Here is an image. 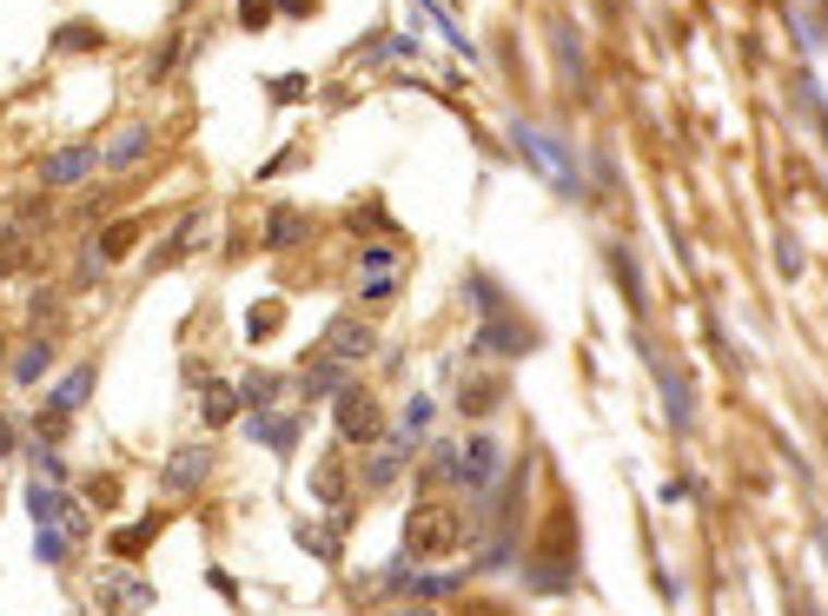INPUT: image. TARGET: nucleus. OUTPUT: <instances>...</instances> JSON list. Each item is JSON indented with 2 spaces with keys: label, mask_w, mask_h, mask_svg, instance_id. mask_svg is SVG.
Wrapping results in <instances>:
<instances>
[{
  "label": "nucleus",
  "mask_w": 828,
  "mask_h": 616,
  "mask_svg": "<svg viewBox=\"0 0 828 616\" xmlns=\"http://www.w3.org/2000/svg\"><path fill=\"white\" fill-rule=\"evenodd\" d=\"M511 146H518V159L537 172L544 186H557L563 200H584V180H576V153H570L557 133H544V126H531V120H511Z\"/></svg>",
  "instance_id": "1"
},
{
  "label": "nucleus",
  "mask_w": 828,
  "mask_h": 616,
  "mask_svg": "<svg viewBox=\"0 0 828 616\" xmlns=\"http://www.w3.org/2000/svg\"><path fill=\"white\" fill-rule=\"evenodd\" d=\"M458 523H464V517H458L451 504H438V497H425L418 510H411V517H404V544H398V551H404L411 564H425V557H451V551H458V538H464V531H458Z\"/></svg>",
  "instance_id": "2"
},
{
  "label": "nucleus",
  "mask_w": 828,
  "mask_h": 616,
  "mask_svg": "<svg viewBox=\"0 0 828 616\" xmlns=\"http://www.w3.org/2000/svg\"><path fill=\"white\" fill-rule=\"evenodd\" d=\"M636 351L649 359V378H656V398H662V411H670V431L677 437H696V391H690V378H683V365L662 351L656 338H636Z\"/></svg>",
  "instance_id": "3"
},
{
  "label": "nucleus",
  "mask_w": 828,
  "mask_h": 616,
  "mask_svg": "<svg viewBox=\"0 0 828 616\" xmlns=\"http://www.w3.org/2000/svg\"><path fill=\"white\" fill-rule=\"evenodd\" d=\"M537 345H544V331H537V325H524V318H518V305H511V312H497V318H484V325H477L471 359H504V365H511V359H531Z\"/></svg>",
  "instance_id": "4"
},
{
  "label": "nucleus",
  "mask_w": 828,
  "mask_h": 616,
  "mask_svg": "<svg viewBox=\"0 0 828 616\" xmlns=\"http://www.w3.org/2000/svg\"><path fill=\"white\" fill-rule=\"evenodd\" d=\"M331 424H339L345 445H378L385 437V418H378V398L365 385H345L339 398H331Z\"/></svg>",
  "instance_id": "5"
},
{
  "label": "nucleus",
  "mask_w": 828,
  "mask_h": 616,
  "mask_svg": "<svg viewBox=\"0 0 828 616\" xmlns=\"http://www.w3.org/2000/svg\"><path fill=\"white\" fill-rule=\"evenodd\" d=\"M497 478H504V445H497L490 431H477L464 445V458H458V491L484 497V491H497Z\"/></svg>",
  "instance_id": "6"
},
{
  "label": "nucleus",
  "mask_w": 828,
  "mask_h": 616,
  "mask_svg": "<svg viewBox=\"0 0 828 616\" xmlns=\"http://www.w3.org/2000/svg\"><path fill=\"white\" fill-rule=\"evenodd\" d=\"M378 351V331L365 325V318H331L325 325V338H318V359H339V365H358V359H372Z\"/></svg>",
  "instance_id": "7"
},
{
  "label": "nucleus",
  "mask_w": 828,
  "mask_h": 616,
  "mask_svg": "<svg viewBox=\"0 0 828 616\" xmlns=\"http://www.w3.org/2000/svg\"><path fill=\"white\" fill-rule=\"evenodd\" d=\"M245 437H253V445H266V451H279V458H292L299 437H305V411H299V418H292V411H245Z\"/></svg>",
  "instance_id": "8"
},
{
  "label": "nucleus",
  "mask_w": 828,
  "mask_h": 616,
  "mask_svg": "<svg viewBox=\"0 0 828 616\" xmlns=\"http://www.w3.org/2000/svg\"><path fill=\"white\" fill-rule=\"evenodd\" d=\"M411 451H418V437H398V431H391V437H378V451L365 458V491H391V484H398V471L411 464Z\"/></svg>",
  "instance_id": "9"
},
{
  "label": "nucleus",
  "mask_w": 828,
  "mask_h": 616,
  "mask_svg": "<svg viewBox=\"0 0 828 616\" xmlns=\"http://www.w3.org/2000/svg\"><path fill=\"white\" fill-rule=\"evenodd\" d=\"M87 172H100V146H60L40 159V186H80Z\"/></svg>",
  "instance_id": "10"
},
{
  "label": "nucleus",
  "mask_w": 828,
  "mask_h": 616,
  "mask_svg": "<svg viewBox=\"0 0 828 616\" xmlns=\"http://www.w3.org/2000/svg\"><path fill=\"white\" fill-rule=\"evenodd\" d=\"M206 471H212V451H206V445H180L173 458H166L159 484H166V491H199V484H206Z\"/></svg>",
  "instance_id": "11"
},
{
  "label": "nucleus",
  "mask_w": 828,
  "mask_h": 616,
  "mask_svg": "<svg viewBox=\"0 0 828 616\" xmlns=\"http://www.w3.org/2000/svg\"><path fill=\"white\" fill-rule=\"evenodd\" d=\"M146 153H153V133H146L139 120H126V126L113 133V146H100V166H107V172H133Z\"/></svg>",
  "instance_id": "12"
},
{
  "label": "nucleus",
  "mask_w": 828,
  "mask_h": 616,
  "mask_svg": "<svg viewBox=\"0 0 828 616\" xmlns=\"http://www.w3.org/2000/svg\"><path fill=\"white\" fill-rule=\"evenodd\" d=\"M199 378V372H193ZM199 418L219 431V424H232L239 418V385H219V378H199Z\"/></svg>",
  "instance_id": "13"
},
{
  "label": "nucleus",
  "mask_w": 828,
  "mask_h": 616,
  "mask_svg": "<svg viewBox=\"0 0 828 616\" xmlns=\"http://www.w3.org/2000/svg\"><path fill=\"white\" fill-rule=\"evenodd\" d=\"M339 538H345V517L331 523V531H325V523H292V544L312 551L318 564H339Z\"/></svg>",
  "instance_id": "14"
},
{
  "label": "nucleus",
  "mask_w": 828,
  "mask_h": 616,
  "mask_svg": "<svg viewBox=\"0 0 828 616\" xmlns=\"http://www.w3.org/2000/svg\"><path fill=\"white\" fill-rule=\"evenodd\" d=\"M27 517H34V523H66V517H73V504H66V491H60V484H47V478H40V484H27Z\"/></svg>",
  "instance_id": "15"
},
{
  "label": "nucleus",
  "mask_w": 828,
  "mask_h": 616,
  "mask_svg": "<svg viewBox=\"0 0 828 616\" xmlns=\"http://www.w3.org/2000/svg\"><path fill=\"white\" fill-rule=\"evenodd\" d=\"M133 245H139V219H113V226L94 239V252H87V258H100V266H113V258H126Z\"/></svg>",
  "instance_id": "16"
},
{
  "label": "nucleus",
  "mask_w": 828,
  "mask_h": 616,
  "mask_svg": "<svg viewBox=\"0 0 828 616\" xmlns=\"http://www.w3.org/2000/svg\"><path fill=\"white\" fill-rule=\"evenodd\" d=\"M524 583H531L537 596H557V590H570V583H576V564H570V557H563V564H557V557H537V564L524 570Z\"/></svg>",
  "instance_id": "17"
},
{
  "label": "nucleus",
  "mask_w": 828,
  "mask_h": 616,
  "mask_svg": "<svg viewBox=\"0 0 828 616\" xmlns=\"http://www.w3.org/2000/svg\"><path fill=\"white\" fill-rule=\"evenodd\" d=\"M497 404H504V378H477V385L458 391V411H464V418H490Z\"/></svg>",
  "instance_id": "18"
},
{
  "label": "nucleus",
  "mask_w": 828,
  "mask_h": 616,
  "mask_svg": "<svg viewBox=\"0 0 828 616\" xmlns=\"http://www.w3.org/2000/svg\"><path fill=\"white\" fill-rule=\"evenodd\" d=\"M94 385H100V372H94V365H73V372H66V385H60L47 404H53V411H73V404H87V398H94Z\"/></svg>",
  "instance_id": "19"
},
{
  "label": "nucleus",
  "mask_w": 828,
  "mask_h": 616,
  "mask_svg": "<svg viewBox=\"0 0 828 616\" xmlns=\"http://www.w3.org/2000/svg\"><path fill=\"white\" fill-rule=\"evenodd\" d=\"M305 239V213H292V206H272V219H266V245L272 252H292Z\"/></svg>",
  "instance_id": "20"
},
{
  "label": "nucleus",
  "mask_w": 828,
  "mask_h": 616,
  "mask_svg": "<svg viewBox=\"0 0 828 616\" xmlns=\"http://www.w3.org/2000/svg\"><path fill=\"white\" fill-rule=\"evenodd\" d=\"M604 258H610V279L623 286V299H630V312H643V273H636V258H630L623 245H610Z\"/></svg>",
  "instance_id": "21"
},
{
  "label": "nucleus",
  "mask_w": 828,
  "mask_h": 616,
  "mask_svg": "<svg viewBox=\"0 0 828 616\" xmlns=\"http://www.w3.org/2000/svg\"><path fill=\"white\" fill-rule=\"evenodd\" d=\"M464 299H471V312H477V318H497V312H511V299L490 286V273H471V279H464Z\"/></svg>",
  "instance_id": "22"
},
{
  "label": "nucleus",
  "mask_w": 828,
  "mask_h": 616,
  "mask_svg": "<svg viewBox=\"0 0 828 616\" xmlns=\"http://www.w3.org/2000/svg\"><path fill=\"white\" fill-rule=\"evenodd\" d=\"M299 391H305V398H339V391H345V365H339V359H318V365L305 372Z\"/></svg>",
  "instance_id": "23"
},
{
  "label": "nucleus",
  "mask_w": 828,
  "mask_h": 616,
  "mask_svg": "<svg viewBox=\"0 0 828 616\" xmlns=\"http://www.w3.org/2000/svg\"><path fill=\"white\" fill-rule=\"evenodd\" d=\"M279 391H285V378H279V372H253V378L239 385V404H245V411H272V398H279Z\"/></svg>",
  "instance_id": "24"
},
{
  "label": "nucleus",
  "mask_w": 828,
  "mask_h": 616,
  "mask_svg": "<svg viewBox=\"0 0 828 616\" xmlns=\"http://www.w3.org/2000/svg\"><path fill=\"white\" fill-rule=\"evenodd\" d=\"M47 365H53V345H47V338H34V345L21 351V359H14V385H40V378H47Z\"/></svg>",
  "instance_id": "25"
},
{
  "label": "nucleus",
  "mask_w": 828,
  "mask_h": 616,
  "mask_svg": "<svg viewBox=\"0 0 828 616\" xmlns=\"http://www.w3.org/2000/svg\"><path fill=\"white\" fill-rule=\"evenodd\" d=\"M159 523H166V517H159V510H146L139 523H126V531H113V551H120V557H133V551H146V544L159 538Z\"/></svg>",
  "instance_id": "26"
},
{
  "label": "nucleus",
  "mask_w": 828,
  "mask_h": 616,
  "mask_svg": "<svg viewBox=\"0 0 828 616\" xmlns=\"http://www.w3.org/2000/svg\"><path fill=\"white\" fill-rule=\"evenodd\" d=\"M193 239H199V213H186V219H180L173 232H166V245L153 252V266H180V252H186Z\"/></svg>",
  "instance_id": "27"
},
{
  "label": "nucleus",
  "mask_w": 828,
  "mask_h": 616,
  "mask_svg": "<svg viewBox=\"0 0 828 616\" xmlns=\"http://www.w3.org/2000/svg\"><path fill=\"white\" fill-rule=\"evenodd\" d=\"M398 266H404V252H398V245H385V239L358 252V273H365V279H391Z\"/></svg>",
  "instance_id": "28"
},
{
  "label": "nucleus",
  "mask_w": 828,
  "mask_h": 616,
  "mask_svg": "<svg viewBox=\"0 0 828 616\" xmlns=\"http://www.w3.org/2000/svg\"><path fill=\"white\" fill-rule=\"evenodd\" d=\"M458 458H464V451L451 445V437H438L431 458H425V478H431V484H458Z\"/></svg>",
  "instance_id": "29"
},
{
  "label": "nucleus",
  "mask_w": 828,
  "mask_h": 616,
  "mask_svg": "<svg viewBox=\"0 0 828 616\" xmlns=\"http://www.w3.org/2000/svg\"><path fill=\"white\" fill-rule=\"evenodd\" d=\"M53 47H60V53H94V47H100V27H94V21H66V27L53 34Z\"/></svg>",
  "instance_id": "30"
},
{
  "label": "nucleus",
  "mask_w": 828,
  "mask_h": 616,
  "mask_svg": "<svg viewBox=\"0 0 828 616\" xmlns=\"http://www.w3.org/2000/svg\"><path fill=\"white\" fill-rule=\"evenodd\" d=\"M266 94H272V107H299V100L312 94V80H305V73H272Z\"/></svg>",
  "instance_id": "31"
},
{
  "label": "nucleus",
  "mask_w": 828,
  "mask_h": 616,
  "mask_svg": "<svg viewBox=\"0 0 828 616\" xmlns=\"http://www.w3.org/2000/svg\"><path fill=\"white\" fill-rule=\"evenodd\" d=\"M458 590H464V570H431V577H418V590H411V596L438 603V596H458Z\"/></svg>",
  "instance_id": "32"
},
{
  "label": "nucleus",
  "mask_w": 828,
  "mask_h": 616,
  "mask_svg": "<svg viewBox=\"0 0 828 616\" xmlns=\"http://www.w3.org/2000/svg\"><path fill=\"white\" fill-rule=\"evenodd\" d=\"M279 318H285V305H279V299H259V305H253V325H245V338H253V345H259V338H272V331H279Z\"/></svg>",
  "instance_id": "33"
},
{
  "label": "nucleus",
  "mask_w": 828,
  "mask_h": 616,
  "mask_svg": "<svg viewBox=\"0 0 828 616\" xmlns=\"http://www.w3.org/2000/svg\"><path fill=\"white\" fill-rule=\"evenodd\" d=\"M425 431H431V398H411L398 418V437H425Z\"/></svg>",
  "instance_id": "34"
},
{
  "label": "nucleus",
  "mask_w": 828,
  "mask_h": 616,
  "mask_svg": "<svg viewBox=\"0 0 828 616\" xmlns=\"http://www.w3.org/2000/svg\"><path fill=\"white\" fill-rule=\"evenodd\" d=\"M312 491H318L325 504H339V497H345V478H339V464H318V471H312Z\"/></svg>",
  "instance_id": "35"
},
{
  "label": "nucleus",
  "mask_w": 828,
  "mask_h": 616,
  "mask_svg": "<svg viewBox=\"0 0 828 616\" xmlns=\"http://www.w3.org/2000/svg\"><path fill=\"white\" fill-rule=\"evenodd\" d=\"M173 60H180V40H166V47L153 53V80H166V73H173Z\"/></svg>",
  "instance_id": "36"
},
{
  "label": "nucleus",
  "mask_w": 828,
  "mask_h": 616,
  "mask_svg": "<svg viewBox=\"0 0 828 616\" xmlns=\"http://www.w3.org/2000/svg\"><path fill=\"white\" fill-rule=\"evenodd\" d=\"M272 8H279V14H285V21H292V14H299V21H305V14H318V0H272Z\"/></svg>",
  "instance_id": "37"
},
{
  "label": "nucleus",
  "mask_w": 828,
  "mask_h": 616,
  "mask_svg": "<svg viewBox=\"0 0 828 616\" xmlns=\"http://www.w3.org/2000/svg\"><path fill=\"white\" fill-rule=\"evenodd\" d=\"M14 445H21V424H14V418H0V458H8Z\"/></svg>",
  "instance_id": "38"
},
{
  "label": "nucleus",
  "mask_w": 828,
  "mask_h": 616,
  "mask_svg": "<svg viewBox=\"0 0 828 616\" xmlns=\"http://www.w3.org/2000/svg\"><path fill=\"white\" fill-rule=\"evenodd\" d=\"M358 219H365V226H372V232H391V219H385V213H378V200H365V213H358Z\"/></svg>",
  "instance_id": "39"
},
{
  "label": "nucleus",
  "mask_w": 828,
  "mask_h": 616,
  "mask_svg": "<svg viewBox=\"0 0 828 616\" xmlns=\"http://www.w3.org/2000/svg\"><path fill=\"white\" fill-rule=\"evenodd\" d=\"M391 616H438V609H425V603H411V609H391Z\"/></svg>",
  "instance_id": "40"
},
{
  "label": "nucleus",
  "mask_w": 828,
  "mask_h": 616,
  "mask_svg": "<svg viewBox=\"0 0 828 616\" xmlns=\"http://www.w3.org/2000/svg\"><path fill=\"white\" fill-rule=\"evenodd\" d=\"M0 273H8V258H0Z\"/></svg>",
  "instance_id": "41"
}]
</instances>
